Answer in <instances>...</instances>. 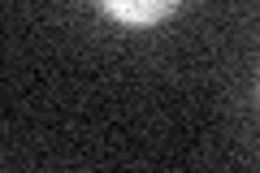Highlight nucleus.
<instances>
[{
  "label": "nucleus",
  "instance_id": "1",
  "mask_svg": "<svg viewBox=\"0 0 260 173\" xmlns=\"http://www.w3.org/2000/svg\"><path fill=\"white\" fill-rule=\"evenodd\" d=\"M174 5L178 0H104V9L113 18H121L126 26H152L165 13H174Z\"/></svg>",
  "mask_w": 260,
  "mask_h": 173
}]
</instances>
